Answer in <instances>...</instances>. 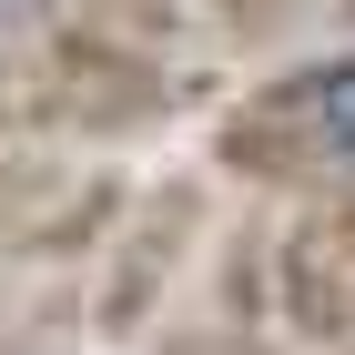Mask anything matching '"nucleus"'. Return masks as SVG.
Listing matches in <instances>:
<instances>
[{
    "label": "nucleus",
    "instance_id": "1",
    "mask_svg": "<svg viewBox=\"0 0 355 355\" xmlns=\"http://www.w3.org/2000/svg\"><path fill=\"white\" fill-rule=\"evenodd\" d=\"M183 112V71L102 21H41L0 41V142H142Z\"/></svg>",
    "mask_w": 355,
    "mask_h": 355
},
{
    "label": "nucleus",
    "instance_id": "2",
    "mask_svg": "<svg viewBox=\"0 0 355 355\" xmlns=\"http://www.w3.org/2000/svg\"><path fill=\"white\" fill-rule=\"evenodd\" d=\"M214 163L254 193H355V51L284 61L214 122Z\"/></svg>",
    "mask_w": 355,
    "mask_h": 355
},
{
    "label": "nucleus",
    "instance_id": "3",
    "mask_svg": "<svg viewBox=\"0 0 355 355\" xmlns=\"http://www.w3.org/2000/svg\"><path fill=\"white\" fill-rule=\"evenodd\" d=\"M132 183L61 142H0V274H71L112 244Z\"/></svg>",
    "mask_w": 355,
    "mask_h": 355
},
{
    "label": "nucleus",
    "instance_id": "4",
    "mask_svg": "<svg viewBox=\"0 0 355 355\" xmlns=\"http://www.w3.org/2000/svg\"><path fill=\"white\" fill-rule=\"evenodd\" d=\"M203 234H214V203H203L193 173L132 193L122 223H112V244L92 254V335H102V345H142V335L163 325L183 264L203 254Z\"/></svg>",
    "mask_w": 355,
    "mask_h": 355
},
{
    "label": "nucleus",
    "instance_id": "5",
    "mask_svg": "<svg viewBox=\"0 0 355 355\" xmlns=\"http://www.w3.org/2000/svg\"><path fill=\"white\" fill-rule=\"evenodd\" d=\"M274 325L304 355H355V193H304L274 234Z\"/></svg>",
    "mask_w": 355,
    "mask_h": 355
},
{
    "label": "nucleus",
    "instance_id": "6",
    "mask_svg": "<svg viewBox=\"0 0 355 355\" xmlns=\"http://www.w3.org/2000/svg\"><path fill=\"white\" fill-rule=\"evenodd\" d=\"M82 335H92V284L0 274V355H82Z\"/></svg>",
    "mask_w": 355,
    "mask_h": 355
},
{
    "label": "nucleus",
    "instance_id": "7",
    "mask_svg": "<svg viewBox=\"0 0 355 355\" xmlns=\"http://www.w3.org/2000/svg\"><path fill=\"white\" fill-rule=\"evenodd\" d=\"M214 315L223 325H254V335L274 325V234L264 223H234V234H223V254H214Z\"/></svg>",
    "mask_w": 355,
    "mask_h": 355
},
{
    "label": "nucleus",
    "instance_id": "8",
    "mask_svg": "<svg viewBox=\"0 0 355 355\" xmlns=\"http://www.w3.org/2000/svg\"><path fill=\"white\" fill-rule=\"evenodd\" d=\"M71 21H102V31H122V41L173 51V41H183V21H193V0H71Z\"/></svg>",
    "mask_w": 355,
    "mask_h": 355
},
{
    "label": "nucleus",
    "instance_id": "9",
    "mask_svg": "<svg viewBox=\"0 0 355 355\" xmlns=\"http://www.w3.org/2000/svg\"><path fill=\"white\" fill-rule=\"evenodd\" d=\"M193 21L214 31V41H234V51H254V41H284L295 31V0H193Z\"/></svg>",
    "mask_w": 355,
    "mask_h": 355
},
{
    "label": "nucleus",
    "instance_id": "10",
    "mask_svg": "<svg viewBox=\"0 0 355 355\" xmlns=\"http://www.w3.org/2000/svg\"><path fill=\"white\" fill-rule=\"evenodd\" d=\"M142 355H264V335H254V325H223V315H203V325L142 335Z\"/></svg>",
    "mask_w": 355,
    "mask_h": 355
},
{
    "label": "nucleus",
    "instance_id": "11",
    "mask_svg": "<svg viewBox=\"0 0 355 355\" xmlns=\"http://www.w3.org/2000/svg\"><path fill=\"white\" fill-rule=\"evenodd\" d=\"M71 0H0V41H21V31H41V21H61Z\"/></svg>",
    "mask_w": 355,
    "mask_h": 355
}]
</instances>
